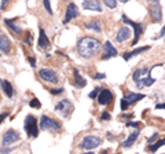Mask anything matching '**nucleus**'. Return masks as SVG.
Here are the masks:
<instances>
[{
  "instance_id": "1",
  "label": "nucleus",
  "mask_w": 165,
  "mask_h": 154,
  "mask_svg": "<svg viewBox=\"0 0 165 154\" xmlns=\"http://www.w3.org/2000/svg\"><path fill=\"white\" fill-rule=\"evenodd\" d=\"M101 51V41L91 36H85L77 43V52L81 58L89 59Z\"/></svg>"
},
{
  "instance_id": "2",
  "label": "nucleus",
  "mask_w": 165,
  "mask_h": 154,
  "mask_svg": "<svg viewBox=\"0 0 165 154\" xmlns=\"http://www.w3.org/2000/svg\"><path fill=\"white\" fill-rule=\"evenodd\" d=\"M39 125H40V129L41 131H48V132H58L61 131V122L57 121L55 118H51L46 114H43L40 117V121H39Z\"/></svg>"
},
{
  "instance_id": "3",
  "label": "nucleus",
  "mask_w": 165,
  "mask_h": 154,
  "mask_svg": "<svg viewBox=\"0 0 165 154\" xmlns=\"http://www.w3.org/2000/svg\"><path fill=\"white\" fill-rule=\"evenodd\" d=\"M25 132L30 138H37L39 136V125H37V118L32 114H28L25 117Z\"/></svg>"
},
{
  "instance_id": "4",
  "label": "nucleus",
  "mask_w": 165,
  "mask_h": 154,
  "mask_svg": "<svg viewBox=\"0 0 165 154\" xmlns=\"http://www.w3.org/2000/svg\"><path fill=\"white\" fill-rule=\"evenodd\" d=\"M123 22L125 23V25L132 26V29H133V40H132V43H131V46H136L138 41H139V39H140V36H142V33H143V25H142L140 22H133V21H131L127 15H123Z\"/></svg>"
},
{
  "instance_id": "5",
  "label": "nucleus",
  "mask_w": 165,
  "mask_h": 154,
  "mask_svg": "<svg viewBox=\"0 0 165 154\" xmlns=\"http://www.w3.org/2000/svg\"><path fill=\"white\" fill-rule=\"evenodd\" d=\"M102 145V139L95 135H88V136L83 138L81 143H80V149L83 150H94L96 147H99Z\"/></svg>"
},
{
  "instance_id": "6",
  "label": "nucleus",
  "mask_w": 165,
  "mask_h": 154,
  "mask_svg": "<svg viewBox=\"0 0 165 154\" xmlns=\"http://www.w3.org/2000/svg\"><path fill=\"white\" fill-rule=\"evenodd\" d=\"M39 77H40V80H43L46 83H50V84H57L59 81L58 74L52 69H48V67H44V69L39 70Z\"/></svg>"
},
{
  "instance_id": "7",
  "label": "nucleus",
  "mask_w": 165,
  "mask_h": 154,
  "mask_svg": "<svg viewBox=\"0 0 165 154\" xmlns=\"http://www.w3.org/2000/svg\"><path fill=\"white\" fill-rule=\"evenodd\" d=\"M72 109H73V105L69 99H61L55 105V112L61 114L62 117H68L72 113Z\"/></svg>"
},
{
  "instance_id": "8",
  "label": "nucleus",
  "mask_w": 165,
  "mask_h": 154,
  "mask_svg": "<svg viewBox=\"0 0 165 154\" xmlns=\"http://www.w3.org/2000/svg\"><path fill=\"white\" fill-rule=\"evenodd\" d=\"M96 99H98V103L102 105V106H109V105L113 102L114 96H113V92L110 91V90L102 88V90L99 91V94H98Z\"/></svg>"
},
{
  "instance_id": "9",
  "label": "nucleus",
  "mask_w": 165,
  "mask_h": 154,
  "mask_svg": "<svg viewBox=\"0 0 165 154\" xmlns=\"http://www.w3.org/2000/svg\"><path fill=\"white\" fill-rule=\"evenodd\" d=\"M149 15H150V19L154 22V23L161 22V19H162V8H161V6L158 4V3L150 4V7H149Z\"/></svg>"
},
{
  "instance_id": "10",
  "label": "nucleus",
  "mask_w": 165,
  "mask_h": 154,
  "mask_svg": "<svg viewBox=\"0 0 165 154\" xmlns=\"http://www.w3.org/2000/svg\"><path fill=\"white\" fill-rule=\"evenodd\" d=\"M78 17V8L74 3H69L68 7H66V11H65V18H63V23H69L70 21L76 19Z\"/></svg>"
},
{
  "instance_id": "11",
  "label": "nucleus",
  "mask_w": 165,
  "mask_h": 154,
  "mask_svg": "<svg viewBox=\"0 0 165 154\" xmlns=\"http://www.w3.org/2000/svg\"><path fill=\"white\" fill-rule=\"evenodd\" d=\"M18 140H19V133H18L15 129H8V131L3 135L2 143H3V146H10V145L15 143Z\"/></svg>"
},
{
  "instance_id": "12",
  "label": "nucleus",
  "mask_w": 165,
  "mask_h": 154,
  "mask_svg": "<svg viewBox=\"0 0 165 154\" xmlns=\"http://www.w3.org/2000/svg\"><path fill=\"white\" fill-rule=\"evenodd\" d=\"M131 34H132L131 28H128V25H125L123 28H120L118 32L116 33V41L117 43H124V41L131 39Z\"/></svg>"
},
{
  "instance_id": "13",
  "label": "nucleus",
  "mask_w": 165,
  "mask_h": 154,
  "mask_svg": "<svg viewBox=\"0 0 165 154\" xmlns=\"http://www.w3.org/2000/svg\"><path fill=\"white\" fill-rule=\"evenodd\" d=\"M117 55H118L117 48H116L110 41H106V43H105V50H103L102 59H103V61H107V59L113 58V57H117Z\"/></svg>"
},
{
  "instance_id": "14",
  "label": "nucleus",
  "mask_w": 165,
  "mask_h": 154,
  "mask_svg": "<svg viewBox=\"0 0 165 154\" xmlns=\"http://www.w3.org/2000/svg\"><path fill=\"white\" fill-rule=\"evenodd\" d=\"M83 8L88 10V11H96V13H101L102 6L99 3V0H83Z\"/></svg>"
},
{
  "instance_id": "15",
  "label": "nucleus",
  "mask_w": 165,
  "mask_h": 154,
  "mask_svg": "<svg viewBox=\"0 0 165 154\" xmlns=\"http://www.w3.org/2000/svg\"><path fill=\"white\" fill-rule=\"evenodd\" d=\"M37 46L40 50H47L48 47H50V39L47 37V34L44 32V29H41L39 30V41H37Z\"/></svg>"
},
{
  "instance_id": "16",
  "label": "nucleus",
  "mask_w": 165,
  "mask_h": 154,
  "mask_svg": "<svg viewBox=\"0 0 165 154\" xmlns=\"http://www.w3.org/2000/svg\"><path fill=\"white\" fill-rule=\"evenodd\" d=\"M11 51V41L6 34H0V52L3 54H10Z\"/></svg>"
},
{
  "instance_id": "17",
  "label": "nucleus",
  "mask_w": 165,
  "mask_h": 154,
  "mask_svg": "<svg viewBox=\"0 0 165 154\" xmlns=\"http://www.w3.org/2000/svg\"><path fill=\"white\" fill-rule=\"evenodd\" d=\"M144 98H146L144 94H138V92H128V94H125L124 99H125L128 103H129V106H131V105L136 103V102H139V101H142V99H144Z\"/></svg>"
},
{
  "instance_id": "18",
  "label": "nucleus",
  "mask_w": 165,
  "mask_h": 154,
  "mask_svg": "<svg viewBox=\"0 0 165 154\" xmlns=\"http://www.w3.org/2000/svg\"><path fill=\"white\" fill-rule=\"evenodd\" d=\"M73 74H74V81H73V84H74L76 88H83V87L87 85V80L78 73L77 69H73Z\"/></svg>"
},
{
  "instance_id": "19",
  "label": "nucleus",
  "mask_w": 165,
  "mask_h": 154,
  "mask_svg": "<svg viewBox=\"0 0 165 154\" xmlns=\"http://www.w3.org/2000/svg\"><path fill=\"white\" fill-rule=\"evenodd\" d=\"M147 50H150V46H144V47H139V48H135L133 51H131V52H125L124 55H123V58L125 59V61H129L131 58H133V57H136V55H139V54H142V52H144V51H147Z\"/></svg>"
},
{
  "instance_id": "20",
  "label": "nucleus",
  "mask_w": 165,
  "mask_h": 154,
  "mask_svg": "<svg viewBox=\"0 0 165 154\" xmlns=\"http://www.w3.org/2000/svg\"><path fill=\"white\" fill-rule=\"evenodd\" d=\"M85 28L91 29L96 33H101L102 32V21L101 19H92V21H88L85 23Z\"/></svg>"
},
{
  "instance_id": "21",
  "label": "nucleus",
  "mask_w": 165,
  "mask_h": 154,
  "mask_svg": "<svg viewBox=\"0 0 165 154\" xmlns=\"http://www.w3.org/2000/svg\"><path fill=\"white\" fill-rule=\"evenodd\" d=\"M4 23H6V26H8V29H10L14 34H18V36H22V34H23L22 28L18 26L17 23H14V21H11V19H4Z\"/></svg>"
},
{
  "instance_id": "22",
  "label": "nucleus",
  "mask_w": 165,
  "mask_h": 154,
  "mask_svg": "<svg viewBox=\"0 0 165 154\" xmlns=\"http://www.w3.org/2000/svg\"><path fill=\"white\" fill-rule=\"evenodd\" d=\"M139 138V131H135V132H132L129 136H128L124 142H123V147L124 149H129V147L135 143L136 142V139Z\"/></svg>"
},
{
  "instance_id": "23",
  "label": "nucleus",
  "mask_w": 165,
  "mask_h": 154,
  "mask_svg": "<svg viewBox=\"0 0 165 154\" xmlns=\"http://www.w3.org/2000/svg\"><path fill=\"white\" fill-rule=\"evenodd\" d=\"M149 70H150L149 67H138V69L133 72V74H132V80H133L135 83H138L139 80H142V78H143V77H142L143 74H147Z\"/></svg>"
},
{
  "instance_id": "24",
  "label": "nucleus",
  "mask_w": 165,
  "mask_h": 154,
  "mask_svg": "<svg viewBox=\"0 0 165 154\" xmlns=\"http://www.w3.org/2000/svg\"><path fill=\"white\" fill-rule=\"evenodd\" d=\"M2 87H3V91H4L6 96H8V98L14 96V88H13V85H11V83L8 81V80H3Z\"/></svg>"
},
{
  "instance_id": "25",
  "label": "nucleus",
  "mask_w": 165,
  "mask_h": 154,
  "mask_svg": "<svg viewBox=\"0 0 165 154\" xmlns=\"http://www.w3.org/2000/svg\"><path fill=\"white\" fill-rule=\"evenodd\" d=\"M165 145V138L164 139H160V140H157L156 143H150V146H149V151L150 153H156L160 147H162Z\"/></svg>"
},
{
  "instance_id": "26",
  "label": "nucleus",
  "mask_w": 165,
  "mask_h": 154,
  "mask_svg": "<svg viewBox=\"0 0 165 154\" xmlns=\"http://www.w3.org/2000/svg\"><path fill=\"white\" fill-rule=\"evenodd\" d=\"M103 3H105L106 7L112 8V10L117 7V0H103Z\"/></svg>"
},
{
  "instance_id": "27",
  "label": "nucleus",
  "mask_w": 165,
  "mask_h": 154,
  "mask_svg": "<svg viewBox=\"0 0 165 154\" xmlns=\"http://www.w3.org/2000/svg\"><path fill=\"white\" fill-rule=\"evenodd\" d=\"M102 90V87H95L92 91L88 94V96H89V99H95V98L98 96V94H99V91Z\"/></svg>"
},
{
  "instance_id": "28",
  "label": "nucleus",
  "mask_w": 165,
  "mask_h": 154,
  "mask_svg": "<svg viewBox=\"0 0 165 154\" xmlns=\"http://www.w3.org/2000/svg\"><path fill=\"white\" fill-rule=\"evenodd\" d=\"M29 106H30V107H34V109H39V107L41 106V103H40V101L37 99V98H33V99H30Z\"/></svg>"
},
{
  "instance_id": "29",
  "label": "nucleus",
  "mask_w": 165,
  "mask_h": 154,
  "mask_svg": "<svg viewBox=\"0 0 165 154\" xmlns=\"http://www.w3.org/2000/svg\"><path fill=\"white\" fill-rule=\"evenodd\" d=\"M43 4H44V8L46 11L50 15H52V8H51V4H50V0H43Z\"/></svg>"
},
{
  "instance_id": "30",
  "label": "nucleus",
  "mask_w": 165,
  "mask_h": 154,
  "mask_svg": "<svg viewBox=\"0 0 165 154\" xmlns=\"http://www.w3.org/2000/svg\"><path fill=\"white\" fill-rule=\"evenodd\" d=\"M32 37H33V36H32V33H30V32H28V33H26V36H25V40H23V43H25V44H26L28 47H30V46H32Z\"/></svg>"
},
{
  "instance_id": "31",
  "label": "nucleus",
  "mask_w": 165,
  "mask_h": 154,
  "mask_svg": "<svg viewBox=\"0 0 165 154\" xmlns=\"http://www.w3.org/2000/svg\"><path fill=\"white\" fill-rule=\"evenodd\" d=\"M110 118H112V116H110V113L107 112V110H105V112L102 113V116H101V121H109Z\"/></svg>"
},
{
  "instance_id": "32",
  "label": "nucleus",
  "mask_w": 165,
  "mask_h": 154,
  "mask_svg": "<svg viewBox=\"0 0 165 154\" xmlns=\"http://www.w3.org/2000/svg\"><path fill=\"white\" fill-rule=\"evenodd\" d=\"M128 107H129V103H128L124 98H123V99H121V110H123V112H127Z\"/></svg>"
},
{
  "instance_id": "33",
  "label": "nucleus",
  "mask_w": 165,
  "mask_h": 154,
  "mask_svg": "<svg viewBox=\"0 0 165 154\" xmlns=\"http://www.w3.org/2000/svg\"><path fill=\"white\" fill-rule=\"evenodd\" d=\"M50 92H51V95H59L63 92V88H51Z\"/></svg>"
},
{
  "instance_id": "34",
  "label": "nucleus",
  "mask_w": 165,
  "mask_h": 154,
  "mask_svg": "<svg viewBox=\"0 0 165 154\" xmlns=\"http://www.w3.org/2000/svg\"><path fill=\"white\" fill-rule=\"evenodd\" d=\"M139 125H140L139 121H128L127 122V127H135V128H138Z\"/></svg>"
},
{
  "instance_id": "35",
  "label": "nucleus",
  "mask_w": 165,
  "mask_h": 154,
  "mask_svg": "<svg viewBox=\"0 0 165 154\" xmlns=\"http://www.w3.org/2000/svg\"><path fill=\"white\" fill-rule=\"evenodd\" d=\"M105 77H106L105 73H95V74H94L95 80H102V78H105Z\"/></svg>"
},
{
  "instance_id": "36",
  "label": "nucleus",
  "mask_w": 165,
  "mask_h": 154,
  "mask_svg": "<svg viewBox=\"0 0 165 154\" xmlns=\"http://www.w3.org/2000/svg\"><path fill=\"white\" fill-rule=\"evenodd\" d=\"M13 150H14V147H10V149H4V147H2V149H0V153H2V154H8Z\"/></svg>"
},
{
  "instance_id": "37",
  "label": "nucleus",
  "mask_w": 165,
  "mask_h": 154,
  "mask_svg": "<svg viewBox=\"0 0 165 154\" xmlns=\"http://www.w3.org/2000/svg\"><path fill=\"white\" fill-rule=\"evenodd\" d=\"M157 138H158V133H157V132H154V135H153V136H150V138L147 139V143H149V145H150V143H153V142H154Z\"/></svg>"
},
{
  "instance_id": "38",
  "label": "nucleus",
  "mask_w": 165,
  "mask_h": 154,
  "mask_svg": "<svg viewBox=\"0 0 165 154\" xmlns=\"http://www.w3.org/2000/svg\"><path fill=\"white\" fill-rule=\"evenodd\" d=\"M28 61L30 62V66L36 67V58H34V57H28Z\"/></svg>"
},
{
  "instance_id": "39",
  "label": "nucleus",
  "mask_w": 165,
  "mask_h": 154,
  "mask_svg": "<svg viewBox=\"0 0 165 154\" xmlns=\"http://www.w3.org/2000/svg\"><path fill=\"white\" fill-rule=\"evenodd\" d=\"M7 116H8V113L7 112H6V113H2V114H0V124H2V122L6 120V118H7Z\"/></svg>"
},
{
  "instance_id": "40",
  "label": "nucleus",
  "mask_w": 165,
  "mask_h": 154,
  "mask_svg": "<svg viewBox=\"0 0 165 154\" xmlns=\"http://www.w3.org/2000/svg\"><path fill=\"white\" fill-rule=\"evenodd\" d=\"M10 2V0H2V10L6 8V6H7V3Z\"/></svg>"
},
{
  "instance_id": "41",
  "label": "nucleus",
  "mask_w": 165,
  "mask_h": 154,
  "mask_svg": "<svg viewBox=\"0 0 165 154\" xmlns=\"http://www.w3.org/2000/svg\"><path fill=\"white\" fill-rule=\"evenodd\" d=\"M156 107H157V109H165V103H158Z\"/></svg>"
},
{
  "instance_id": "42",
  "label": "nucleus",
  "mask_w": 165,
  "mask_h": 154,
  "mask_svg": "<svg viewBox=\"0 0 165 154\" xmlns=\"http://www.w3.org/2000/svg\"><path fill=\"white\" fill-rule=\"evenodd\" d=\"M162 36H165V25L162 26V29H161V32H160V37H162Z\"/></svg>"
},
{
  "instance_id": "43",
  "label": "nucleus",
  "mask_w": 165,
  "mask_h": 154,
  "mask_svg": "<svg viewBox=\"0 0 165 154\" xmlns=\"http://www.w3.org/2000/svg\"><path fill=\"white\" fill-rule=\"evenodd\" d=\"M146 2H150V3H158L160 0H146Z\"/></svg>"
},
{
  "instance_id": "44",
  "label": "nucleus",
  "mask_w": 165,
  "mask_h": 154,
  "mask_svg": "<svg viewBox=\"0 0 165 154\" xmlns=\"http://www.w3.org/2000/svg\"><path fill=\"white\" fill-rule=\"evenodd\" d=\"M99 154H107V150H102Z\"/></svg>"
},
{
  "instance_id": "45",
  "label": "nucleus",
  "mask_w": 165,
  "mask_h": 154,
  "mask_svg": "<svg viewBox=\"0 0 165 154\" xmlns=\"http://www.w3.org/2000/svg\"><path fill=\"white\" fill-rule=\"evenodd\" d=\"M120 2H121V3H128L129 0H120Z\"/></svg>"
},
{
  "instance_id": "46",
  "label": "nucleus",
  "mask_w": 165,
  "mask_h": 154,
  "mask_svg": "<svg viewBox=\"0 0 165 154\" xmlns=\"http://www.w3.org/2000/svg\"><path fill=\"white\" fill-rule=\"evenodd\" d=\"M84 154H94V153H92V151H91V150H89L88 153H84Z\"/></svg>"
},
{
  "instance_id": "47",
  "label": "nucleus",
  "mask_w": 165,
  "mask_h": 154,
  "mask_svg": "<svg viewBox=\"0 0 165 154\" xmlns=\"http://www.w3.org/2000/svg\"><path fill=\"white\" fill-rule=\"evenodd\" d=\"M2 81H3V80H0V85H2Z\"/></svg>"
},
{
  "instance_id": "48",
  "label": "nucleus",
  "mask_w": 165,
  "mask_h": 154,
  "mask_svg": "<svg viewBox=\"0 0 165 154\" xmlns=\"http://www.w3.org/2000/svg\"><path fill=\"white\" fill-rule=\"evenodd\" d=\"M63 2H70V0H63Z\"/></svg>"
},
{
  "instance_id": "49",
  "label": "nucleus",
  "mask_w": 165,
  "mask_h": 154,
  "mask_svg": "<svg viewBox=\"0 0 165 154\" xmlns=\"http://www.w3.org/2000/svg\"><path fill=\"white\" fill-rule=\"evenodd\" d=\"M0 57H2V55H0Z\"/></svg>"
}]
</instances>
